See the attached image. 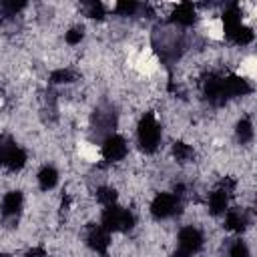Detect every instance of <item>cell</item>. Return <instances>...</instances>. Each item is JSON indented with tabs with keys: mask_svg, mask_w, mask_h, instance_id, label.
Returning <instances> with one entry per match:
<instances>
[{
	"mask_svg": "<svg viewBox=\"0 0 257 257\" xmlns=\"http://www.w3.org/2000/svg\"><path fill=\"white\" fill-rule=\"evenodd\" d=\"M247 225H249V217H247V211L245 209L235 207V209H229L227 211V217H225V227L227 229H231V231H243Z\"/></svg>",
	"mask_w": 257,
	"mask_h": 257,
	"instance_id": "obj_12",
	"label": "cell"
},
{
	"mask_svg": "<svg viewBox=\"0 0 257 257\" xmlns=\"http://www.w3.org/2000/svg\"><path fill=\"white\" fill-rule=\"evenodd\" d=\"M84 12L88 18H102L104 16V10H102V4L100 2H88L84 4Z\"/></svg>",
	"mask_w": 257,
	"mask_h": 257,
	"instance_id": "obj_25",
	"label": "cell"
},
{
	"mask_svg": "<svg viewBox=\"0 0 257 257\" xmlns=\"http://www.w3.org/2000/svg\"><path fill=\"white\" fill-rule=\"evenodd\" d=\"M0 257H10V255L8 253H0Z\"/></svg>",
	"mask_w": 257,
	"mask_h": 257,
	"instance_id": "obj_29",
	"label": "cell"
},
{
	"mask_svg": "<svg viewBox=\"0 0 257 257\" xmlns=\"http://www.w3.org/2000/svg\"><path fill=\"white\" fill-rule=\"evenodd\" d=\"M96 201H98L100 205H104V207H110V205H114V201H116V191L110 189V187H100V189L96 191Z\"/></svg>",
	"mask_w": 257,
	"mask_h": 257,
	"instance_id": "obj_21",
	"label": "cell"
},
{
	"mask_svg": "<svg viewBox=\"0 0 257 257\" xmlns=\"http://www.w3.org/2000/svg\"><path fill=\"white\" fill-rule=\"evenodd\" d=\"M139 8H141V4H137V2H133V0H120V2L114 6L116 14H120V16H135Z\"/></svg>",
	"mask_w": 257,
	"mask_h": 257,
	"instance_id": "obj_22",
	"label": "cell"
},
{
	"mask_svg": "<svg viewBox=\"0 0 257 257\" xmlns=\"http://www.w3.org/2000/svg\"><path fill=\"white\" fill-rule=\"evenodd\" d=\"M94 122V131H98V135H104V139L110 135V131L114 128V112L110 108H98L92 116Z\"/></svg>",
	"mask_w": 257,
	"mask_h": 257,
	"instance_id": "obj_10",
	"label": "cell"
},
{
	"mask_svg": "<svg viewBox=\"0 0 257 257\" xmlns=\"http://www.w3.org/2000/svg\"><path fill=\"white\" fill-rule=\"evenodd\" d=\"M237 139L241 143H249L253 139V124H251L249 118H241L237 122Z\"/></svg>",
	"mask_w": 257,
	"mask_h": 257,
	"instance_id": "obj_19",
	"label": "cell"
},
{
	"mask_svg": "<svg viewBox=\"0 0 257 257\" xmlns=\"http://www.w3.org/2000/svg\"><path fill=\"white\" fill-rule=\"evenodd\" d=\"M197 14H195V6L193 4H179L173 10V22L179 26H191L195 22Z\"/></svg>",
	"mask_w": 257,
	"mask_h": 257,
	"instance_id": "obj_13",
	"label": "cell"
},
{
	"mask_svg": "<svg viewBox=\"0 0 257 257\" xmlns=\"http://www.w3.org/2000/svg\"><path fill=\"white\" fill-rule=\"evenodd\" d=\"M82 36H84L82 26H74V28H70V30L64 34V40H66L70 46H74V44H78V42L82 40Z\"/></svg>",
	"mask_w": 257,
	"mask_h": 257,
	"instance_id": "obj_24",
	"label": "cell"
},
{
	"mask_svg": "<svg viewBox=\"0 0 257 257\" xmlns=\"http://www.w3.org/2000/svg\"><path fill=\"white\" fill-rule=\"evenodd\" d=\"M135 225V217L128 209L122 207H106L102 213V227L110 233V231H128Z\"/></svg>",
	"mask_w": 257,
	"mask_h": 257,
	"instance_id": "obj_3",
	"label": "cell"
},
{
	"mask_svg": "<svg viewBox=\"0 0 257 257\" xmlns=\"http://www.w3.org/2000/svg\"><path fill=\"white\" fill-rule=\"evenodd\" d=\"M229 38H231L235 44H241V46H245V44H249V42L253 40V30L241 24V26H239V28H237V30H235V32H233Z\"/></svg>",
	"mask_w": 257,
	"mask_h": 257,
	"instance_id": "obj_18",
	"label": "cell"
},
{
	"mask_svg": "<svg viewBox=\"0 0 257 257\" xmlns=\"http://www.w3.org/2000/svg\"><path fill=\"white\" fill-rule=\"evenodd\" d=\"M247 255H249V251H247L245 241L235 239V241L229 245V257H247Z\"/></svg>",
	"mask_w": 257,
	"mask_h": 257,
	"instance_id": "obj_23",
	"label": "cell"
},
{
	"mask_svg": "<svg viewBox=\"0 0 257 257\" xmlns=\"http://www.w3.org/2000/svg\"><path fill=\"white\" fill-rule=\"evenodd\" d=\"M72 80H76V72H72L70 68H58V70H54L50 74V82L52 84H68Z\"/></svg>",
	"mask_w": 257,
	"mask_h": 257,
	"instance_id": "obj_17",
	"label": "cell"
},
{
	"mask_svg": "<svg viewBox=\"0 0 257 257\" xmlns=\"http://www.w3.org/2000/svg\"><path fill=\"white\" fill-rule=\"evenodd\" d=\"M56 183H58V173H56L54 167L40 169V173H38V185H40L42 191H50Z\"/></svg>",
	"mask_w": 257,
	"mask_h": 257,
	"instance_id": "obj_16",
	"label": "cell"
},
{
	"mask_svg": "<svg viewBox=\"0 0 257 257\" xmlns=\"http://www.w3.org/2000/svg\"><path fill=\"white\" fill-rule=\"evenodd\" d=\"M26 257H44V249L34 247V249H30V251H28V255H26Z\"/></svg>",
	"mask_w": 257,
	"mask_h": 257,
	"instance_id": "obj_26",
	"label": "cell"
},
{
	"mask_svg": "<svg viewBox=\"0 0 257 257\" xmlns=\"http://www.w3.org/2000/svg\"><path fill=\"white\" fill-rule=\"evenodd\" d=\"M173 257H191V255H189L187 251H183V249H179L177 253H173Z\"/></svg>",
	"mask_w": 257,
	"mask_h": 257,
	"instance_id": "obj_28",
	"label": "cell"
},
{
	"mask_svg": "<svg viewBox=\"0 0 257 257\" xmlns=\"http://www.w3.org/2000/svg\"><path fill=\"white\" fill-rule=\"evenodd\" d=\"M20 209H22V193L20 191L6 193L2 199V219L4 221H16Z\"/></svg>",
	"mask_w": 257,
	"mask_h": 257,
	"instance_id": "obj_9",
	"label": "cell"
},
{
	"mask_svg": "<svg viewBox=\"0 0 257 257\" xmlns=\"http://www.w3.org/2000/svg\"><path fill=\"white\" fill-rule=\"evenodd\" d=\"M10 18V14L6 12V8H4V2H0V24L4 22V20H8Z\"/></svg>",
	"mask_w": 257,
	"mask_h": 257,
	"instance_id": "obj_27",
	"label": "cell"
},
{
	"mask_svg": "<svg viewBox=\"0 0 257 257\" xmlns=\"http://www.w3.org/2000/svg\"><path fill=\"white\" fill-rule=\"evenodd\" d=\"M86 243L90 249H94L96 253H104L110 245V235L102 225H92L86 233Z\"/></svg>",
	"mask_w": 257,
	"mask_h": 257,
	"instance_id": "obj_8",
	"label": "cell"
},
{
	"mask_svg": "<svg viewBox=\"0 0 257 257\" xmlns=\"http://www.w3.org/2000/svg\"><path fill=\"white\" fill-rule=\"evenodd\" d=\"M227 203H229V193L221 187V189H215L211 195H209V209L213 215H219V213H225L227 211Z\"/></svg>",
	"mask_w": 257,
	"mask_h": 257,
	"instance_id": "obj_14",
	"label": "cell"
},
{
	"mask_svg": "<svg viewBox=\"0 0 257 257\" xmlns=\"http://www.w3.org/2000/svg\"><path fill=\"white\" fill-rule=\"evenodd\" d=\"M223 82H225L227 96H245L251 92V84L243 76H227L223 78Z\"/></svg>",
	"mask_w": 257,
	"mask_h": 257,
	"instance_id": "obj_11",
	"label": "cell"
},
{
	"mask_svg": "<svg viewBox=\"0 0 257 257\" xmlns=\"http://www.w3.org/2000/svg\"><path fill=\"white\" fill-rule=\"evenodd\" d=\"M128 153V147H126V141L118 135H108L104 141H102V157L110 163H116V161H122Z\"/></svg>",
	"mask_w": 257,
	"mask_h": 257,
	"instance_id": "obj_5",
	"label": "cell"
},
{
	"mask_svg": "<svg viewBox=\"0 0 257 257\" xmlns=\"http://www.w3.org/2000/svg\"><path fill=\"white\" fill-rule=\"evenodd\" d=\"M153 44L163 58H177L183 48V36L175 28H159L153 34Z\"/></svg>",
	"mask_w": 257,
	"mask_h": 257,
	"instance_id": "obj_1",
	"label": "cell"
},
{
	"mask_svg": "<svg viewBox=\"0 0 257 257\" xmlns=\"http://www.w3.org/2000/svg\"><path fill=\"white\" fill-rule=\"evenodd\" d=\"M159 141H161V126L157 118L151 112H147L139 122V143L145 153H155L159 147Z\"/></svg>",
	"mask_w": 257,
	"mask_h": 257,
	"instance_id": "obj_2",
	"label": "cell"
},
{
	"mask_svg": "<svg viewBox=\"0 0 257 257\" xmlns=\"http://www.w3.org/2000/svg\"><path fill=\"white\" fill-rule=\"evenodd\" d=\"M203 90H205L207 98H209L213 104H223V102L229 98L227 92H225V82H223L221 76H213V74H211V76L205 80Z\"/></svg>",
	"mask_w": 257,
	"mask_h": 257,
	"instance_id": "obj_7",
	"label": "cell"
},
{
	"mask_svg": "<svg viewBox=\"0 0 257 257\" xmlns=\"http://www.w3.org/2000/svg\"><path fill=\"white\" fill-rule=\"evenodd\" d=\"M18 149L20 147H16V143L12 141V137L2 135L0 137V165H6L8 167V163L12 161V157L16 155Z\"/></svg>",
	"mask_w": 257,
	"mask_h": 257,
	"instance_id": "obj_15",
	"label": "cell"
},
{
	"mask_svg": "<svg viewBox=\"0 0 257 257\" xmlns=\"http://www.w3.org/2000/svg\"><path fill=\"white\" fill-rule=\"evenodd\" d=\"M173 155H175V159L179 161V163H187V161H191L193 159V149L189 147V145H185V143H175L173 145Z\"/></svg>",
	"mask_w": 257,
	"mask_h": 257,
	"instance_id": "obj_20",
	"label": "cell"
},
{
	"mask_svg": "<svg viewBox=\"0 0 257 257\" xmlns=\"http://www.w3.org/2000/svg\"><path fill=\"white\" fill-rule=\"evenodd\" d=\"M201 247H203V233L197 227L189 225V227H183L179 231V249H183L189 255H193Z\"/></svg>",
	"mask_w": 257,
	"mask_h": 257,
	"instance_id": "obj_6",
	"label": "cell"
},
{
	"mask_svg": "<svg viewBox=\"0 0 257 257\" xmlns=\"http://www.w3.org/2000/svg\"><path fill=\"white\" fill-rule=\"evenodd\" d=\"M179 209H181V199L175 193H159L151 203V213L157 219L173 217L175 213H179Z\"/></svg>",
	"mask_w": 257,
	"mask_h": 257,
	"instance_id": "obj_4",
	"label": "cell"
}]
</instances>
